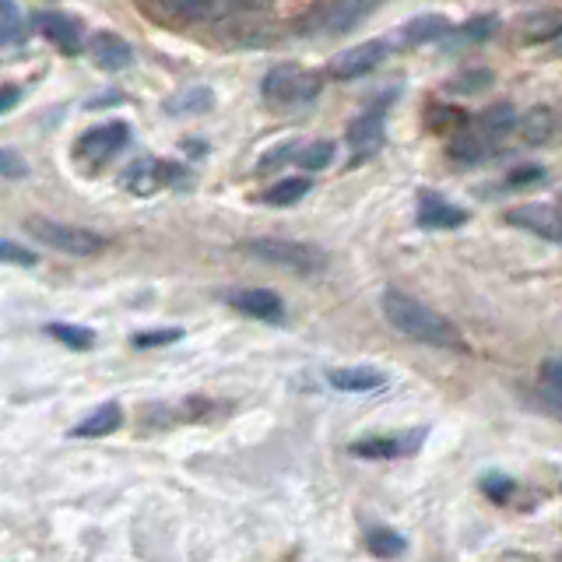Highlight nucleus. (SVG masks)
Returning a JSON list of instances; mask_svg holds the SVG:
<instances>
[{"instance_id":"1","label":"nucleus","mask_w":562,"mask_h":562,"mask_svg":"<svg viewBox=\"0 0 562 562\" xmlns=\"http://www.w3.org/2000/svg\"><path fill=\"white\" fill-rule=\"evenodd\" d=\"M380 310L397 334L418 341V345L461 348V334H457V327L450 324L447 317H440L436 310H429L426 303H418L415 296H408V292L387 289L380 299Z\"/></svg>"},{"instance_id":"2","label":"nucleus","mask_w":562,"mask_h":562,"mask_svg":"<svg viewBox=\"0 0 562 562\" xmlns=\"http://www.w3.org/2000/svg\"><path fill=\"white\" fill-rule=\"evenodd\" d=\"M25 232H29L32 239H39L43 246H50V250L71 253V257H95V253H102L109 246V239L99 236V232L57 222V218H43V215L25 218Z\"/></svg>"},{"instance_id":"3","label":"nucleus","mask_w":562,"mask_h":562,"mask_svg":"<svg viewBox=\"0 0 562 562\" xmlns=\"http://www.w3.org/2000/svg\"><path fill=\"white\" fill-rule=\"evenodd\" d=\"M243 253L250 257L264 260V264L274 267H285V271H296V274H313V271H324L327 257L310 243H299V239H246Z\"/></svg>"},{"instance_id":"4","label":"nucleus","mask_w":562,"mask_h":562,"mask_svg":"<svg viewBox=\"0 0 562 562\" xmlns=\"http://www.w3.org/2000/svg\"><path fill=\"white\" fill-rule=\"evenodd\" d=\"M380 4L383 0H327V4H317L299 22V29L310 32V36H320V32H348L366 15H373Z\"/></svg>"},{"instance_id":"5","label":"nucleus","mask_w":562,"mask_h":562,"mask_svg":"<svg viewBox=\"0 0 562 562\" xmlns=\"http://www.w3.org/2000/svg\"><path fill=\"white\" fill-rule=\"evenodd\" d=\"M317 92H320V78L296 64L274 67L264 78V99L271 106H299V102H310Z\"/></svg>"},{"instance_id":"6","label":"nucleus","mask_w":562,"mask_h":562,"mask_svg":"<svg viewBox=\"0 0 562 562\" xmlns=\"http://www.w3.org/2000/svg\"><path fill=\"white\" fill-rule=\"evenodd\" d=\"M426 433L411 429V433H394V436H366V440L352 443V457H369V461H397V457L418 454Z\"/></svg>"},{"instance_id":"7","label":"nucleus","mask_w":562,"mask_h":562,"mask_svg":"<svg viewBox=\"0 0 562 562\" xmlns=\"http://www.w3.org/2000/svg\"><path fill=\"white\" fill-rule=\"evenodd\" d=\"M506 222L531 232L538 239H548V243H559L562 239V218L555 204H524V208H513L506 211Z\"/></svg>"},{"instance_id":"8","label":"nucleus","mask_w":562,"mask_h":562,"mask_svg":"<svg viewBox=\"0 0 562 562\" xmlns=\"http://www.w3.org/2000/svg\"><path fill=\"white\" fill-rule=\"evenodd\" d=\"M225 303H229L232 310L243 313V317L264 320V324H281V320H285V303H281L278 292H271V289L229 292V296H225Z\"/></svg>"},{"instance_id":"9","label":"nucleus","mask_w":562,"mask_h":562,"mask_svg":"<svg viewBox=\"0 0 562 562\" xmlns=\"http://www.w3.org/2000/svg\"><path fill=\"white\" fill-rule=\"evenodd\" d=\"M387 57V43L383 39H373V43H359L352 46V50L338 53V57L331 60V78L338 81H352V78H362V74L373 71L380 60Z\"/></svg>"},{"instance_id":"10","label":"nucleus","mask_w":562,"mask_h":562,"mask_svg":"<svg viewBox=\"0 0 562 562\" xmlns=\"http://www.w3.org/2000/svg\"><path fill=\"white\" fill-rule=\"evenodd\" d=\"M159 8L176 22H215L239 8V0H159Z\"/></svg>"},{"instance_id":"11","label":"nucleus","mask_w":562,"mask_h":562,"mask_svg":"<svg viewBox=\"0 0 562 562\" xmlns=\"http://www.w3.org/2000/svg\"><path fill=\"white\" fill-rule=\"evenodd\" d=\"M127 137H130L127 123H102V127H92L85 137H81L78 152L92 162H102V159H109V155L120 152V148L127 145Z\"/></svg>"},{"instance_id":"12","label":"nucleus","mask_w":562,"mask_h":562,"mask_svg":"<svg viewBox=\"0 0 562 562\" xmlns=\"http://www.w3.org/2000/svg\"><path fill=\"white\" fill-rule=\"evenodd\" d=\"M327 383L334 390H345V394H373V390L387 387V373L373 366H341L327 369Z\"/></svg>"},{"instance_id":"13","label":"nucleus","mask_w":562,"mask_h":562,"mask_svg":"<svg viewBox=\"0 0 562 562\" xmlns=\"http://www.w3.org/2000/svg\"><path fill=\"white\" fill-rule=\"evenodd\" d=\"M88 53H92V60L102 71H123V67H130V60H134V50L127 46V39L113 36V32H95V36L88 39Z\"/></svg>"},{"instance_id":"14","label":"nucleus","mask_w":562,"mask_h":562,"mask_svg":"<svg viewBox=\"0 0 562 562\" xmlns=\"http://www.w3.org/2000/svg\"><path fill=\"white\" fill-rule=\"evenodd\" d=\"M464 222H468V211L443 201V197L422 194V201H418V225L422 229H457Z\"/></svg>"},{"instance_id":"15","label":"nucleus","mask_w":562,"mask_h":562,"mask_svg":"<svg viewBox=\"0 0 562 562\" xmlns=\"http://www.w3.org/2000/svg\"><path fill=\"white\" fill-rule=\"evenodd\" d=\"M39 29H43V36L50 39L60 53H67V57L81 53V46H85L78 22H71V18H64V15H43L39 18Z\"/></svg>"},{"instance_id":"16","label":"nucleus","mask_w":562,"mask_h":562,"mask_svg":"<svg viewBox=\"0 0 562 562\" xmlns=\"http://www.w3.org/2000/svg\"><path fill=\"white\" fill-rule=\"evenodd\" d=\"M120 422H123L120 404H102V408H95L85 422H78V426L71 429V436H74V440H99V436L116 433V429H120Z\"/></svg>"},{"instance_id":"17","label":"nucleus","mask_w":562,"mask_h":562,"mask_svg":"<svg viewBox=\"0 0 562 562\" xmlns=\"http://www.w3.org/2000/svg\"><path fill=\"white\" fill-rule=\"evenodd\" d=\"M348 145H352L359 155H373L376 148L383 145L380 113H366V116H359V120H352V127H348Z\"/></svg>"},{"instance_id":"18","label":"nucleus","mask_w":562,"mask_h":562,"mask_svg":"<svg viewBox=\"0 0 562 562\" xmlns=\"http://www.w3.org/2000/svg\"><path fill=\"white\" fill-rule=\"evenodd\" d=\"M443 36H450V22L443 15H422L404 29V43L408 46H426L440 43Z\"/></svg>"},{"instance_id":"19","label":"nucleus","mask_w":562,"mask_h":562,"mask_svg":"<svg viewBox=\"0 0 562 562\" xmlns=\"http://www.w3.org/2000/svg\"><path fill=\"white\" fill-rule=\"evenodd\" d=\"M517 127L527 145H545L555 134V113L548 106H538V109H531L524 120H517Z\"/></svg>"},{"instance_id":"20","label":"nucleus","mask_w":562,"mask_h":562,"mask_svg":"<svg viewBox=\"0 0 562 562\" xmlns=\"http://www.w3.org/2000/svg\"><path fill=\"white\" fill-rule=\"evenodd\" d=\"M541 401L548 404V415H559L562 411V366L559 359H548L541 366Z\"/></svg>"},{"instance_id":"21","label":"nucleus","mask_w":562,"mask_h":562,"mask_svg":"<svg viewBox=\"0 0 562 562\" xmlns=\"http://www.w3.org/2000/svg\"><path fill=\"white\" fill-rule=\"evenodd\" d=\"M366 545H369V552L380 555V559H397V555L408 548V541H404L397 531H390V527H369Z\"/></svg>"},{"instance_id":"22","label":"nucleus","mask_w":562,"mask_h":562,"mask_svg":"<svg viewBox=\"0 0 562 562\" xmlns=\"http://www.w3.org/2000/svg\"><path fill=\"white\" fill-rule=\"evenodd\" d=\"M482 134L485 137H503V134H510L513 127H517V113H513V106H506V102H499V106H492V109H485L482 113Z\"/></svg>"},{"instance_id":"23","label":"nucleus","mask_w":562,"mask_h":562,"mask_svg":"<svg viewBox=\"0 0 562 562\" xmlns=\"http://www.w3.org/2000/svg\"><path fill=\"white\" fill-rule=\"evenodd\" d=\"M310 194V180H281L271 190H264V204L271 208H285V204H296Z\"/></svg>"},{"instance_id":"24","label":"nucleus","mask_w":562,"mask_h":562,"mask_svg":"<svg viewBox=\"0 0 562 562\" xmlns=\"http://www.w3.org/2000/svg\"><path fill=\"white\" fill-rule=\"evenodd\" d=\"M46 331H50V338H57L60 345L74 348V352H85V348L95 345V334L88 331V327H78V324H50Z\"/></svg>"},{"instance_id":"25","label":"nucleus","mask_w":562,"mask_h":562,"mask_svg":"<svg viewBox=\"0 0 562 562\" xmlns=\"http://www.w3.org/2000/svg\"><path fill=\"white\" fill-rule=\"evenodd\" d=\"M211 92L208 88H187V92L180 95V99H173L169 102V113H201V109H208L211 106Z\"/></svg>"},{"instance_id":"26","label":"nucleus","mask_w":562,"mask_h":562,"mask_svg":"<svg viewBox=\"0 0 562 562\" xmlns=\"http://www.w3.org/2000/svg\"><path fill=\"white\" fill-rule=\"evenodd\" d=\"M331 159H334V145H331V141H317V145H306L303 152L296 155V162L303 169H324Z\"/></svg>"},{"instance_id":"27","label":"nucleus","mask_w":562,"mask_h":562,"mask_svg":"<svg viewBox=\"0 0 562 562\" xmlns=\"http://www.w3.org/2000/svg\"><path fill=\"white\" fill-rule=\"evenodd\" d=\"M0 264L36 267V253H32V250H25L22 243H11V239H0Z\"/></svg>"},{"instance_id":"28","label":"nucleus","mask_w":562,"mask_h":562,"mask_svg":"<svg viewBox=\"0 0 562 562\" xmlns=\"http://www.w3.org/2000/svg\"><path fill=\"white\" fill-rule=\"evenodd\" d=\"M489 81H492L489 71H468V74H461V78L450 81V88H454V92H461V95H475V92H482Z\"/></svg>"},{"instance_id":"29","label":"nucleus","mask_w":562,"mask_h":562,"mask_svg":"<svg viewBox=\"0 0 562 562\" xmlns=\"http://www.w3.org/2000/svg\"><path fill=\"white\" fill-rule=\"evenodd\" d=\"M541 180H545V169H541V166H524V169H513V173L506 176V187L524 190V187H538Z\"/></svg>"},{"instance_id":"30","label":"nucleus","mask_w":562,"mask_h":562,"mask_svg":"<svg viewBox=\"0 0 562 562\" xmlns=\"http://www.w3.org/2000/svg\"><path fill=\"white\" fill-rule=\"evenodd\" d=\"M450 155L461 162H478L482 159V134L478 137H457L454 145H450Z\"/></svg>"},{"instance_id":"31","label":"nucleus","mask_w":562,"mask_h":562,"mask_svg":"<svg viewBox=\"0 0 562 562\" xmlns=\"http://www.w3.org/2000/svg\"><path fill=\"white\" fill-rule=\"evenodd\" d=\"M482 492H485V496L496 499V503H506V499H510V492H513V478H506V475H485L482 478Z\"/></svg>"},{"instance_id":"32","label":"nucleus","mask_w":562,"mask_h":562,"mask_svg":"<svg viewBox=\"0 0 562 562\" xmlns=\"http://www.w3.org/2000/svg\"><path fill=\"white\" fill-rule=\"evenodd\" d=\"M183 331H176V327H166V331H148V334H137L134 338V348H155V345H173V341H180Z\"/></svg>"},{"instance_id":"33","label":"nucleus","mask_w":562,"mask_h":562,"mask_svg":"<svg viewBox=\"0 0 562 562\" xmlns=\"http://www.w3.org/2000/svg\"><path fill=\"white\" fill-rule=\"evenodd\" d=\"M25 176V159L11 148H0V180H18Z\"/></svg>"},{"instance_id":"34","label":"nucleus","mask_w":562,"mask_h":562,"mask_svg":"<svg viewBox=\"0 0 562 562\" xmlns=\"http://www.w3.org/2000/svg\"><path fill=\"white\" fill-rule=\"evenodd\" d=\"M492 32H496V18H475V22L464 25V36L475 39V43H482V39H489Z\"/></svg>"},{"instance_id":"35","label":"nucleus","mask_w":562,"mask_h":562,"mask_svg":"<svg viewBox=\"0 0 562 562\" xmlns=\"http://www.w3.org/2000/svg\"><path fill=\"white\" fill-rule=\"evenodd\" d=\"M15 102H18V88H0V113L11 109Z\"/></svg>"},{"instance_id":"36","label":"nucleus","mask_w":562,"mask_h":562,"mask_svg":"<svg viewBox=\"0 0 562 562\" xmlns=\"http://www.w3.org/2000/svg\"><path fill=\"white\" fill-rule=\"evenodd\" d=\"M289 148H292V145H281V152H271V155L264 159V166H274V162H281V159H292Z\"/></svg>"},{"instance_id":"37","label":"nucleus","mask_w":562,"mask_h":562,"mask_svg":"<svg viewBox=\"0 0 562 562\" xmlns=\"http://www.w3.org/2000/svg\"><path fill=\"white\" fill-rule=\"evenodd\" d=\"M246 4H253V8H257V4H271V0H239V8H246Z\"/></svg>"}]
</instances>
